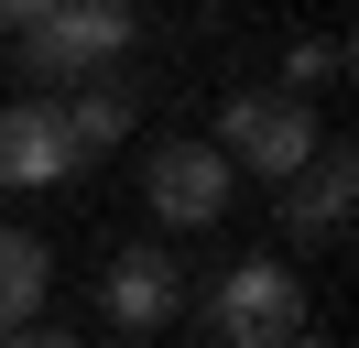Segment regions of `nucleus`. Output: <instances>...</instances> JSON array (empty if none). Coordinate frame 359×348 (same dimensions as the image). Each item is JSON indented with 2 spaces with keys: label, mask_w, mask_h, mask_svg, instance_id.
I'll list each match as a JSON object with an SVG mask.
<instances>
[{
  "label": "nucleus",
  "mask_w": 359,
  "mask_h": 348,
  "mask_svg": "<svg viewBox=\"0 0 359 348\" xmlns=\"http://www.w3.org/2000/svg\"><path fill=\"white\" fill-rule=\"evenodd\" d=\"M0 33L33 55V76H55V98L66 87H98V65L131 55V11L120 0H11Z\"/></svg>",
  "instance_id": "nucleus-1"
},
{
  "label": "nucleus",
  "mask_w": 359,
  "mask_h": 348,
  "mask_svg": "<svg viewBox=\"0 0 359 348\" xmlns=\"http://www.w3.org/2000/svg\"><path fill=\"white\" fill-rule=\"evenodd\" d=\"M207 316H218V348H294L305 337V294H294L283 261H240L207 294Z\"/></svg>",
  "instance_id": "nucleus-2"
},
{
  "label": "nucleus",
  "mask_w": 359,
  "mask_h": 348,
  "mask_svg": "<svg viewBox=\"0 0 359 348\" xmlns=\"http://www.w3.org/2000/svg\"><path fill=\"white\" fill-rule=\"evenodd\" d=\"M229 163H250V174H272V185H294L305 174V152H316V120H305V98H283V87H250V98H229Z\"/></svg>",
  "instance_id": "nucleus-3"
},
{
  "label": "nucleus",
  "mask_w": 359,
  "mask_h": 348,
  "mask_svg": "<svg viewBox=\"0 0 359 348\" xmlns=\"http://www.w3.org/2000/svg\"><path fill=\"white\" fill-rule=\"evenodd\" d=\"M142 196H153L163 229H207V218L229 207V152L218 142H163L153 174H142Z\"/></svg>",
  "instance_id": "nucleus-4"
},
{
  "label": "nucleus",
  "mask_w": 359,
  "mask_h": 348,
  "mask_svg": "<svg viewBox=\"0 0 359 348\" xmlns=\"http://www.w3.org/2000/svg\"><path fill=\"white\" fill-rule=\"evenodd\" d=\"M348 207H359V152H348V142H316L305 174L283 185V229H294V239H337Z\"/></svg>",
  "instance_id": "nucleus-5"
},
{
  "label": "nucleus",
  "mask_w": 359,
  "mask_h": 348,
  "mask_svg": "<svg viewBox=\"0 0 359 348\" xmlns=\"http://www.w3.org/2000/svg\"><path fill=\"white\" fill-rule=\"evenodd\" d=\"M98 304L120 316V337H142V326H163V316L185 304V272H175L163 250H120L109 272H98Z\"/></svg>",
  "instance_id": "nucleus-6"
},
{
  "label": "nucleus",
  "mask_w": 359,
  "mask_h": 348,
  "mask_svg": "<svg viewBox=\"0 0 359 348\" xmlns=\"http://www.w3.org/2000/svg\"><path fill=\"white\" fill-rule=\"evenodd\" d=\"M66 130H55V98H11L0 109V185H66Z\"/></svg>",
  "instance_id": "nucleus-7"
},
{
  "label": "nucleus",
  "mask_w": 359,
  "mask_h": 348,
  "mask_svg": "<svg viewBox=\"0 0 359 348\" xmlns=\"http://www.w3.org/2000/svg\"><path fill=\"white\" fill-rule=\"evenodd\" d=\"M55 130H66V163H98V152H120V130H131V98H120V87H66V98H55Z\"/></svg>",
  "instance_id": "nucleus-8"
},
{
  "label": "nucleus",
  "mask_w": 359,
  "mask_h": 348,
  "mask_svg": "<svg viewBox=\"0 0 359 348\" xmlns=\"http://www.w3.org/2000/svg\"><path fill=\"white\" fill-rule=\"evenodd\" d=\"M44 283H55V261L33 250L22 229H0V337H22V326H33V304H44Z\"/></svg>",
  "instance_id": "nucleus-9"
},
{
  "label": "nucleus",
  "mask_w": 359,
  "mask_h": 348,
  "mask_svg": "<svg viewBox=\"0 0 359 348\" xmlns=\"http://www.w3.org/2000/svg\"><path fill=\"white\" fill-rule=\"evenodd\" d=\"M337 65H348V44H294L283 76H294V87H316V76H337ZM294 87H283V98H294Z\"/></svg>",
  "instance_id": "nucleus-10"
},
{
  "label": "nucleus",
  "mask_w": 359,
  "mask_h": 348,
  "mask_svg": "<svg viewBox=\"0 0 359 348\" xmlns=\"http://www.w3.org/2000/svg\"><path fill=\"white\" fill-rule=\"evenodd\" d=\"M0 348H76V337H55V326H22V337H0Z\"/></svg>",
  "instance_id": "nucleus-11"
},
{
  "label": "nucleus",
  "mask_w": 359,
  "mask_h": 348,
  "mask_svg": "<svg viewBox=\"0 0 359 348\" xmlns=\"http://www.w3.org/2000/svg\"><path fill=\"white\" fill-rule=\"evenodd\" d=\"M294 348H327V337H294Z\"/></svg>",
  "instance_id": "nucleus-12"
}]
</instances>
